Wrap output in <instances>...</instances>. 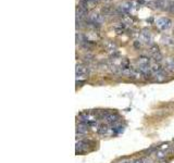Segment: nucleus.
<instances>
[{"instance_id":"nucleus-18","label":"nucleus","mask_w":174,"mask_h":163,"mask_svg":"<svg viewBox=\"0 0 174 163\" xmlns=\"http://www.w3.org/2000/svg\"><path fill=\"white\" fill-rule=\"evenodd\" d=\"M161 163H168V162H167V161H165V162H163V161H162V162Z\"/></svg>"},{"instance_id":"nucleus-13","label":"nucleus","mask_w":174,"mask_h":163,"mask_svg":"<svg viewBox=\"0 0 174 163\" xmlns=\"http://www.w3.org/2000/svg\"><path fill=\"white\" fill-rule=\"evenodd\" d=\"M152 57H153V60L157 61V62H160L162 60V54H160V51H159V52H156V54H152Z\"/></svg>"},{"instance_id":"nucleus-9","label":"nucleus","mask_w":174,"mask_h":163,"mask_svg":"<svg viewBox=\"0 0 174 163\" xmlns=\"http://www.w3.org/2000/svg\"><path fill=\"white\" fill-rule=\"evenodd\" d=\"M89 131V127L86 124H83V123H79V124H77V126H76V133L77 134H86V133H88Z\"/></svg>"},{"instance_id":"nucleus-2","label":"nucleus","mask_w":174,"mask_h":163,"mask_svg":"<svg viewBox=\"0 0 174 163\" xmlns=\"http://www.w3.org/2000/svg\"><path fill=\"white\" fill-rule=\"evenodd\" d=\"M157 26H158L161 31H165V29H168V28L171 27L172 25V21L168 18H160V19L157 20V22H156Z\"/></svg>"},{"instance_id":"nucleus-15","label":"nucleus","mask_w":174,"mask_h":163,"mask_svg":"<svg viewBox=\"0 0 174 163\" xmlns=\"http://www.w3.org/2000/svg\"><path fill=\"white\" fill-rule=\"evenodd\" d=\"M150 51H151L152 54H156V52H159V48H158V46H156V45H153V46H151V47H150Z\"/></svg>"},{"instance_id":"nucleus-10","label":"nucleus","mask_w":174,"mask_h":163,"mask_svg":"<svg viewBox=\"0 0 174 163\" xmlns=\"http://www.w3.org/2000/svg\"><path fill=\"white\" fill-rule=\"evenodd\" d=\"M89 20H90V22L94 23V24H100L102 22V19H101V15H99L98 13H95L93 12L90 15H89Z\"/></svg>"},{"instance_id":"nucleus-1","label":"nucleus","mask_w":174,"mask_h":163,"mask_svg":"<svg viewBox=\"0 0 174 163\" xmlns=\"http://www.w3.org/2000/svg\"><path fill=\"white\" fill-rule=\"evenodd\" d=\"M101 116L108 124H112V125H113V124H117V121H119V115L113 112H109V111L104 112Z\"/></svg>"},{"instance_id":"nucleus-4","label":"nucleus","mask_w":174,"mask_h":163,"mask_svg":"<svg viewBox=\"0 0 174 163\" xmlns=\"http://www.w3.org/2000/svg\"><path fill=\"white\" fill-rule=\"evenodd\" d=\"M88 142L85 140H77L76 141V153H82L85 152L88 148Z\"/></svg>"},{"instance_id":"nucleus-16","label":"nucleus","mask_w":174,"mask_h":163,"mask_svg":"<svg viewBox=\"0 0 174 163\" xmlns=\"http://www.w3.org/2000/svg\"><path fill=\"white\" fill-rule=\"evenodd\" d=\"M169 11L171 13H174V2L170 3V6H169Z\"/></svg>"},{"instance_id":"nucleus-17","label":"nucleus","mask_w":174,"mask_h":163,"mask_svg":"<svg viewBox=\"0 0 174 163\" xmlns=\"http://www.w3.org/2000/svg\"><path fill=\"white\" fill-rule=\"evenodd\" d=\"M89 1H93V2H98L99 0H89Z\"/></svg>"},{"instance_id":"nucleus-8","label":"nucleus","mask_w":174,"mask_h":163,"mask_svg":"<svg viewBox=\"0 0 174 163\" xmlns=\"http://www.w3.org/2000/svg\"><path fill=\"white\" fill-rule=\"evenodd\" d=\"M140 40L148 45V43L151 41V35H150V33L147 32L146 29H144V31L140 33Z\"/></svg>"},{"instance_id":"nucleus-7","label":"nucleus","mask_w":174,"mask_h":163,"mask_svg":"<svg viewBox=\"0 0 174 163\" xmlns=\"http://www.w3.org/2000/svg\"><path fill=\"white\" fill-rule=\"evenodd\" d=\"M164 69L169 72H174V60L172 58H168L164 61Z\"/></svg>"},{"instance_id":"nucleus-5","label":"nucleus","mask_w":174,"mask_h":163,"mask_svg":"<svg viewBox=\"0 0 174 163\" xmlns=\"http://www.w3.org/2000/svg\"><path fill=\"white\" fill-rule=\"evenodd\" d=\"M87 73H88L87 68L83 65H76V77H77V81L81 79L82 77H85L87 75Z\"/></svg>"},{"instance_id":"nucleus-3","label":"nucleus","mask_w":174,"mask_h":163,"mask_svg":"<svg viewBox=\"0 0 174 163\" xmlns=\"http://www.w3.org/2000/svg\"><path fill=\"white\" fill-rule=\"evenodd\" d=\"M97 133H98L99 135L101 136H108V135H111V134H113L112 132V128L109 127L108 124H99L98 128H97Z\"/></svg>"},{"instance_id":"nucleus-6","label":"nucleus","mask_w":174,"mask_h":163,"mask_svg":"<svg viewBox=\"0 0 174 163\" xmlns=\"http://www.w3.org/2000/svg\"><path fill=\"white\" fill-rule=\"evenodd\" d=\"M139 72L144 74V75H150L151 74V66L149 64H142V65H138Z\"/></svg>"},{"instance_id":"nucleus-14","label":"nucleus","mask_w":174,"mask_h":163,"mask_svg":"<svg viewBox=\"0 0 174 163\" xmlns=\"http://www.w3.org/2000/svg\"><path fill=\"white\" fill-rule=\"evenodd\" d=\"M163 44H164V45H169V46H172V45H174V41H173V39H172V38L167 37V38H164V39H163Z\"/></svg>"},{"instance_id":"nucleus-11","label":"nucleus","mask_w":174,"mask_h":163,"mask_svg":"<svg viewBox=\"0 0 174 163\" xmlns=\"http://www.w3.org/2000/svg\"><path fill=\"white\" fill-rule=\"evenodd\" d=\"M153 75H155V79L158 82H163L165 79H167V73H165L164 70H162V71H160V72L156 73V74H153Z\"/></svg>"},{"instance_id":"nucleus-12","label":"nucleus","mask_w":174,"mask_h":163,"mask_svg":"<svg viewBox=\"0 0 174 163\" xmlns=\"http://www.w3.org/2000/svg\"><path fill=\"white\" fill-rule=\"evenodd\" d=\"M149 62H150V60H149V58H147V57H139L138 58V61H137V63H138V65H142V64H149Z\"/></svg>"}]
</instances>
